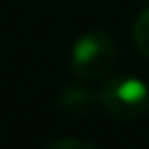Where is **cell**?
<instances>
[{
	"mask_svg": "<svg viewBox=\"0 0 149 149\" xmlns=\"http://www.w3.org/2000/svg\"><path fill=\"white\" fill-rule=\"evenodd\" d=\"M99 101L112 116L138 118L149 110V86L138 77L118 74L103 84Z\"/></svg>",
	"mask_w": 149,
	"mask_h": 149,
	"instance_id": "obj_1",
	"label": "cell"
},
{
	"mask_svg": "<svg viewBox=\"0 0 149 149\" xmlns=\"http://www.w3.org/2000/svg\"><path fill=\"white\" fill-rule=\"evenodd\" d=\"M70 61H72L77 77L88 79V81L103 79L114 68L116 44L107 33H101V31L86 33L74 42L72 53H70Z\"/></svg>",
	"mask_w": 149,
	"mask_h": 149,
	"instance_id": "obj_2",
	"label": "cell"
},
{
	"mask_svg": "<svg viewBox=\"0 0 149 149\" xmlns=\"http://www.w3.org/2000/svg\"><path fill=\"white\" fill-rule=\"evenodd\" d=\"M94 103H97V97L88 88H81V86L68 88L61 94V105L66 110H72V112H88Z\"/></svg>",
	"mask_w": 149,
	"mask_h": 149,
	"instance_id": "obj_3",
	"label": "cell"
},
{
	"mask_svg": "<svg viewBox=\"0 0 149 149\" xmlns=\"http://www.w3.org/2000/svg\"><path fill=\"white\" fill-rule=\"evenodd\" d=\"M132 40H134L136 48L143 55L149 57V7L140 11L138 18L134 20V29H132Z\"/></svg>",
	"mask_w": 149,
	"mask_h": 149,
	"instance_id": "obj_4",
	"label": "cell"
},
{
	"mask_svg": "<svg viewBox=\"0 0 149 149\" xmlns=\"http://www.w3.org/2000/svg\"><path fill=\"white\" fill-rule=\"evenodd\" d=\"M46 149H99V147H94V145L86 143V140L66 138V140H57V143H53L51 147H46Z\"/></svg>",
	"mask_w": 149,
	"mask_h": 149,
	"instance_id": "obj_5",
	"label": "cell"
}]
</instances>
